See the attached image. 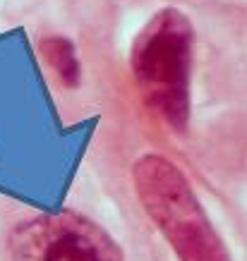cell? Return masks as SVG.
Masks as SVG:
<instances>
[{
	"mask_svg": "<svg viewBox=\"0 0 247 261\" xmlns=\"http://www.w3.org/2000/svg\"><path fill=\"white\" fill-rule=\"evenodd\" d=\"M10 261H128L98 223L77 211L39 214L10 232Z\"/></svg>",
	"mask_w": 247,
	"mask_h": 261,
	"instance_id": "3957f363",
	"label": "cell"
},
{
	"mask_svg": "<svg viewBox=\"0 0 247 261\" xmlns=\"http://www.w3.org/2000/svg\"><path fill=\"white\" fill-rule=\"evenodd\" d=\"M194 43L190 17L178 8H161L139 29L130 50V70L144 108L176 135L190 127Z\"/></svg>",
	"mask_w": 247,
	"mask_h": 261,
	"instance_id": "6da1fadb",
	"label": "cell"
},
{
	"mask_svg": "<svg viewBox=\"0 0 247 261\" xmlns=\"http://www.w3.org/2000/svg\"><path fill=\"white\" fill-rule=\"evenodd\" d=\"M132 185L178 261H233L192 182L170 159L142 153L132 163Z\"/></svg>",
	"mask_w": 247,
	"mask_h": 261,
	"instance_id": "7a4b0ae2",
	"label": "cell"
},
{
	"mask_svg": "<svg viewBox=\"0 0 247 261\" xmlns=\"http://www.w3.org/2000/svg\"><path fill=\"white\" fill-rule=\"evenodd\" d=\"M39 53L65 89H77L82 84V63L70 39L46 36L39 41Z\"/></svg>",
	"mask_w": 247,
	"mask_h": 261,
	"instance_id": "277c9868",
	"label": "cell"
}]
</instances>
